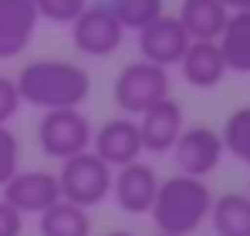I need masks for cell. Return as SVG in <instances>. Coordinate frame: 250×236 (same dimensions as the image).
I'll return each instance as SVG.
<instances>
[{
	"label": "cell",
	"mask_w": 250,
	"mask_h": 236,
	"mask_svg": "<svg viewBox=\"0 0 250 236\" xmlns=\"http://www.w3.org/2000/svg\"><path fill=\"white\" fill-rule=\"evenodd\" d=\"M38 20L34 0H0V61H14L27 51Z\"/></svg>",
	"instance_id": "obj_13"
},
{
	"label": "cell",
	"mask_w": 250,
	"mask_h": 236,
	"mask_svg": "<svg viewBox=\"0 0 250 236\" xmlns=\"http://www.w3.org/2000/svg\"><path fill=\"white\" fill-rule=\"evenodd\" d=\"M24 219L7 199H0V236H24Z\"/></svg>",
	"instance_id": "obj_24"
},
{
	"label": "cell",
	"mask_w": 250,
	"mask_h": 236,
	"mask_svg": "<svg viewBox=\"0 0 250 236\" xmlns=\"http://www.w3.org/2000/svg\"><path fill=\"white\" fill-rule=\"evenodd\" d=\"M227 17H230V10L220 0H183L179 14H176V20L183 24L189 40H216Z\"/></svg>",
	"instance_id": "obj_15"
},
{
	"label": "cell",
	"mask_w": 250,
	"mask_h": 236,
	"mask_svg": "<svg viewBox=\"0 0 250 236\" xmlns=\"http://www.w3.org/2000/svg\"><path fill=\"white\" fill-rule=\"evenodd\" d=\"M112 165H105L91 149L78 152V156L64 158L61 172H58V186H61V199L75 202L82 209H95L98 202L112 196Z\"/></svg>",
	"instance_id": "obj_4"
},
{
	"label": "cell",
	"mask_w": 250,
	"mask_h": 236,
	"mask_svg": "<svg viewBox=\"0 0 250 236\" xmlns=\"http://www.w3.org/2000/svg\"><path fill=\"white\" fill-rule=\"evenodd\" d=\"M91 121L82 108H54V112H44L38 121V145L47 158H64L88 152L91 149Z\"/></svg>",
	"instance_id": "obj_5"
},
{
	"label": "cell",
	"mask_w": 250,
	"mask_h": 236,
	"mask_svg": "<svg viewBox=\"0 0 250 236\" xmlns=\"http://www.w3.org/2000/svg\"><path fill=\"white\" fill-rule=\"evenodd\" d=\"M38 233L41 236H91V216L88 209L58 199L51 209L38 216Z\"/></svg>",
	"instance_id": "obj_18"
},
{
	"label": "cell",
	"mask_w": 250,
	"mask_h": 236,
	"mask_svg": "<svg viewBox=\"0 0 250 236\" xmlns=\"http://www.w3.org/2000/svg\"><path fill=\"white\" fill-rule=\"evenodd\" d=\"M91 152L102 158L105 165L112 169H122L128 162L142 158V135H139V121L128 115H119V118H108L105 125L95 128L91 135Z\"/></svg>",
	"instance_id": "obj_10"
},
{
	"label": "cell",
	"mask_w": 250,
	"mask_h": 236,
	"mask_svg": "<svg viewBox=\"0 0 250 236\" xmlns=\"http://www.w3.org/2000/svg\"><path fill=\"white\" fill-rule=\"evenodd\" d=\"M247 196H250V186H247Z\"/></svg>",
	"instance_id": "obj_28"
},
{
	"label": "cell",
	"mask_w": 250,
	"mask_h": 236,
	"mask_svg": "<svg viewBox=\"0 0 250 236\" xmlns=\"http://www.w3.org/2000/svg\"><path fill=\"white\" fill-rule=\"evenodd\" d=\"M122 40H125V27L108 10V3H88L71 20V44L84 58H108L122 47Z\"/></svg>",
	"instance_id": "obj_6"
},
{
	"label": "cell",
	"mask_w": 250,
	"mask_h": 236,
	"mask_svg": "<svg viewBox=\"0 0 250 236\" xmlns=\"http://www.w3.org/2000/svg\"><path fill=\"white\" fill-rule=\"evenodd\" d=\"M105 236H135V233H128V230H112V233H105Z\"/></svg>",
	"instance_id": "obj_26"
},
{
	"label": "cell",
	"mask_w": 250,
	"mask_h": 236,
	"mask_svg": "<svg viewBox=\"0 0 250 236\" xmlns=\"http://www.w3.org/2000/svg\"><path fill=\"white\" fill-rule=\"evenodd\" d=\"M156 193H159V176L142 158L112 172V199L128 216H146L156 202Z\"/></svg>",
	"instance_id": "obj_8"
},
{
	"label": "cell",
	"mask_w": 250,
	"mask_h": 236,
	"mask_svg": "<svg viewBox=\"0 0 250 236\" xmlns=\"http://www.w3.org/2000/svg\"><path fill=\"white\" fill-rule=\"evenodd\" d=\"M220 138H223V152H230L237 162L250 165V105L227 115Z\"/></svg>",
	"instance_id": "obj_19"
},
{
	"label": "cell",
	"mask_w": 250,
	"mask_h": 236,
	"mask_svg": "<svg viewBox=\"0 0 250 236\" xmlns=\"http://www.w3.org/2000/svg\"><path fill=\"white\" fill-rule=\"evenodd\" d=\"M172 84H169V71L149 61H132L112 81V98L119 105V112L128 118H139L142 112H149L152 105H159L163 98H169Z\"/></svg>",
	"instance_id": "obj_3"
},
{
	"label": "cell",
	"mask_w": 250,
	"mask_h": 236,
	"mask_svg": "<svg viewBox=\"0 0 250 236\" xmlns=\"http://www.w3.org/2000/svg\"><path fill=\"white\" fill-rule=\"evenodd\" d=\"M209 206H213V193L207 179L176 172L169 179H159V193H156L149 216L159 233L189 236L209 219Z\"/></svg>",
	"instance_id": "obj_2"
},
{
	"label": "cell",
	"mask_w": 250,
	"mask_h": 236,
	"mask_svg": "<svg viewBox=\"0 0 250 236\" xmlns=\"http://www.w3.org/2000/svg\"><path fill=\"white\" fill-rule=\"evenodd\" d=\"M220 3H223L230 14H233V10H250V0H220Z\"/></svg>",
	"instance_id": "obj_25"
},
{
	"label": "cell",
	"mask_w": 250,
	"mask_h": 236,
	"mask_svg": "<svg viewBox=\"0 0 250 236\" xmlns=\"http://www.w3.org/2000/svg\"><path fill=\"white\" fill-rule=\"evenodd\" d=\"M3 199H7L21 216H41L44 209H51V206L61 199L58 172H44V169H17L14 179L3 186Z\"/></svg>",
	"instance_id": "obj_9"
},
{
	"label": "cell",
	"mask_w": 250,
	"mask_h": 236,
	"mask_svg": "<svg viewBox=\"0 0 250 236\" xmlns=\"http://www.w3.org/2000/svg\"><path fill=\"white\" fill-rule=\"evenodd\" d=\"M108 10L119 17V24H122L125 31H142L156 17L166 14V3L163 0H112Z\"/></svg>",
	"instance_id": "obj_20"
},
{
	"label": "cell",
	"mask_w": 250,
	"mask_h": 236,
	"mask_svg": "<svg viewBox=\"0 0 250 236\" xmlns=\"http://www.w3.org/2000/svg\"><path fill=\"white\" fill-rule=\"evenodd\" d=\"M186 47H189V34H186L183 24H179L176 17H169V14L156 17L149 27L139 31V58L149 61V64H159V68H166V71L172 64L183 61Z\"/></svg>",
	"instance_id": "obj_11"
},
{
	"label": "cell",
	"mask_w": 250,
	"mask_h": 236,
	"mask_svg": "<svg viewBox=\"0 0 250 236\" xmlns=\"http://www.w3.org/2000/svg\"><path fill=\"white\" fill-rule=\"evenodd\" d=\"M209 223L216 236H250V196L247 193H223L209 206Z\"/></svg>",
	"instance_id": "obj_17"
},
{
	"label": "cell",
	"mask_w": 250,
	"mask_h": 236,
	"mask_svg": "<svg viewBox=\"0 0 250 236\" xmlns=\"http://www.w3.org/2000/svg\"><path fill=\"white\" fill-rule=\"evenodd\" d=\"M220 54L227 61V71L250 75V10H233L220 31Z\"/></svg>",
	"instance_id": "obj_16"
},
{
	"label": "cell",
	"mask_w": 250,
	"mask_h": 236,
	"mask_svg": "<svg viewBox=\"0 0 250 236\" xmlns=\"http://www.w3.org/2000/svg\"><path fill=\"white\" fill-rule=\"evenodd\" d=\"M156 236H172V233H156Z\"/></svg>",
	"instance_id": "obj_27"
},
{
	"label": "cell",
	"mask_w": 250,
	"mask_h": 236,
	"mask_svg": "<svg viewBox=\"0 0 250 236\" xmlns=\"http://www.w3.org/2000/svg\"><path fill=\"white\" fill-rule=\"evenodd\" d=\"M84 7H88V0H34L38 17L51 20V24H71Z\"/></svg>",
	"instance_id": "obj_22"
},
{
	"label": "cell",
	"mask_w": 250,
	"mask_h": 236,
	"mask_svg": "<svg viewBox=\"0 0 250 236\" xmlns=\"http://www.w3.org/2000/svg\"><path fill=\"white\" fill-rule=\"evenodd\" d=\"M21 169V138L10 132V125H0V189L14 179Z\"/></svg>",
	"instance_id": "obj_21"
},
{
	"label": "cell",
	"mask_w": 250,
	"mask_h": 236,
	"mask_svg": "<svg viewBox=\"0 0 250 236\" xmlns=\"http://www.w3.org/2000/svg\"><path fill=\"white\" fill-rule=\"evenodd\" d=\"M21 91H17V81L0 75V125H10V118H17L21 112Z\"/></svg>",
	"instance_id": "obj_23"
},
{
	"label": "cell",
	"mask_w": 250,
	"mask_h": 236,
	"mask_svg": "<svg viewBox=\"0 0 250 236\" xmlns=\"http://www.w3.org/2000/svg\"><path fill=\"white\" fill-rule=\"evenodd\" d=\"M169 156H172L176 169L183 176L207 179L209 172L220 165V158H223V138L209 125H193V128H183V135L176 138Z\"/></svg>",
	"instance_id": "obj_7"
},
{
	"label": "cell",
	"mask_w": 250,
	"mask_h": 236,
	"mask_svg": "<svg viewBox=\"0 0 250 236\" xmlns=\"http://www.w3.org/2000/svg\"><path fill=\"white\" fill-rule=\"evenodd\" d=\"M17 91L21 101L41 112L54 108H82L91 95V75L75 61H61V58H41L21 68L17 75Z\"/></svg>",
	"instance_id": "obj_1"
},
{
	"label": "cell",
	"mask_w": 250,
	"mask_h": 236,
	"mask_svg": "<svg viewBox=\"0 0 250 236\" xmlns=\"http://www.w3.org/2000/svg\"><path fill=\"white\" fill-rule=\"evenodd\" d=\"M176 68H179V75H183L186 84L203 88V91L207 88H216L220 81L227 78V61H223L216 40H189L183 61Z\"/></svg>",
	"instance_id": "obj_14"
},
{
	"label": "cell",
	"mask_w": 250,
	"mask_h": 236,
	"mask_svg": "<svg viewBox=\"0 0 250 236\" xmlns=\"http://www.w3.org/2000/svg\"><path fill=\"white\" fill-rule=\"evenodd\" d=\"M186 128V115H183V105L169 95L159 105H152L149 112L139 115V135H142V149L152 152V156H166L172 152L176 138L183 135Z\"/></svg>",
	"instance_id": "obj_12"
}]
</instances>
